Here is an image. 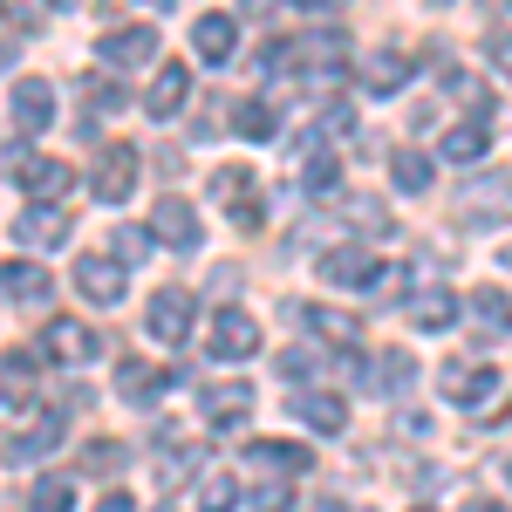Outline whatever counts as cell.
<instances>
[{
  "label": "cell",
  "mask_w": 512,
  "mask_h": 512,
  "mask_svg": "<svg viewBox=\"0 0 512 512\" xmlns=\"http://www.w3.org/2000/svg\"><path fill=\"white\" fill-rule=\"evenodd\" d=\"M362 82H369L376 96H390V89H403V82H410V62L383 48V55H369V76H362Z\"/></svg>",
  "instance_id": "29"
},
{
  "label": "cell",
  "mask_w": 512,
  "mask_h": 512,
  "mask_svg": "<svg viewBox=\"0 0 512 512\" xmlns=\"http://www.w3.org/2000/svg\"><path fill=\"white\" fill-rule=\"evenodd\" d=\"M280 0H239V14H253V21H260V14H274Z\"/></svg>",
  "instance_id": "43"
},
{
  "label": "cell",
  "mask_w": 512,
  "mask_h": 512,
  "mask_svg": "<svg viewBox=\"0 0 512 512\" xmlns=\"http://www.w3.org/2000/svg\"><path fill=\"white\" fill-rule=\"evenodd\" d=\"M506 267H512V239H506Z\"/></svg>",
  "instance_id": "48"
},
{
  "label": "cell",
  "mask_w": 512,
  "mask_h": 512,
  "mask_svg": "<svg viewBox=\"0 0 512 512\" xmlns=\"http://www.w3.org/2000/svg\"><path fill=\"white\" fill-rule=\"evenodd\" d=\"M301 7H328V0H301Z\"/></svg>",
  "instance_id": "47"
},
{
  "label": "cell",
  "mask_w": 512,
  "mask_h": 512,
  "mask_svg": "<svg viewBox=\"0 0 512 512\" xmlns=\"http://www.w3.org/2000/svg\"><path fill=\"white\" fill-rule=\"evenodd\" d=\"M158 390H164V369H151V362H123L117 369V396L123 403H151Z\"/></svg>",
  "instance_id": "24"
},
{
  "label": "cell",
  "mask_w": 512,
  "mask_h": 512,
  "mask_svg": "<svg viewBox=\"0 0 512 512\" xmlns=\"http://www.w3.org/2000/svg\"><path fill=\"white\" fill-rule=\"evenodd\" d=\"M301 512H342V506H301Z\"/></svg>",
  "instance_id": "46"
},
{
  "label": "cell",
  "mask_w": 512,
  "mask_h": 512,
  "mask_svg": "<svg viewBox=\"0 0 512 512\" xmlns=\"http://www.w3.org/2000/svg\"><path fill=\"white\" fill-rule=\"evenodd\" d=\"M335 178H342V158L335 151H315L308 158V192H335Z\"/></svg>",
  "instance_id": "37"
},
{
  "label": "cell",
  "mask_w": 512,
  "mask_h": 512,
  "mask_svg": "<svg viewBox=\"0 0 512 512\" xmlns=\"http://www.w3.org/2000/svg\"><path fill=\"white\" fill-rule=\"evenodd\" d=\"M506 212H512V185H506V178H478V185H465L458 205H451L458 226H499Z\"/></svg>",
  "instance_id": "3"
},
{
  "label": "cell",
  "mask_w": 512,
  "mask_h": 512,
  "mask_svg": "<svg viewBox=\"0 0 512 512\" xmlns=\"http://www.w3.org/2000/svg\"><path fill=\"white\" fill-rule=\"evenodd\" d=\"M123 274L130 267H117V260H103V253H89V260H76V287L96 301V308H117L123 301Z\"/></svg>",
  "instance_id": "12"
},
{
  "label": "cell",
  "mask_w": 512,
  "mask_h": 512,
  "mask_svg": "<svg viewBox=\"0 0 512 512\" xmlns=\"http://www.w3.org/2000/svg\"><path fill=\"white\" fill-rule=\"evenodd\" d=\"M390 178H396V192H431V158L410 151V144H396L390 151Z\"/></svg>",
  "instance_id": "23"
},
{
  "label": "cell",
  "mask_w": 512,
  "mask_h": 512,
  "mask_svg": "<svg viewBox=\"0 0 512 512\" xmlns=\"http://www.w3.org/2000/svg\"><path fill=\"white\" fill-rule=\"evenodd\" d=\"M41 349L55 355V362H96V355L110 349L89 321H48V335H41Z\"/></svg>",
  "instance_id": "6"
},
{
  "label": "cell",
  "mask_w": 512,
  "mask_h": 512,
  "mask_svg": "<svg viewBox=\"0 0 512 512\" xmlns=\"http://www.w3.org/2000/svg\"><path fill=\"white\" fill-rule=\"evenodd\" d=\"M28 383H35V355H7L0 362V396L14 403V396H28Z\"/></svg>",
  "instance_id": "32"
},
{
  "label": "cell",
  "mask_w": 512,
  "mask_h": 512,
  "mask_svg": "<svg viewBox=\"0 0 512 512\" xmlns=\"http://www.w3.org/2000/svg\"><path fill=\"white\" fill-rule=\"evenodd\" d=\"M437 383H444L451 403H465V410L485 417V410H492V396H499V369H485V362H444V376H437Z\"/></svg>",
  "instance_id": "2"
},
{
  "label": "cell",
  "mask_w": 512,
  "mask_h": 512,
  "mask_svg": "<svg viewBox=\"0 0 512 512\" xmlns=\"http://www.w3.org/2000/svg\"><path fill=\"white\" fill-rule=\"evenodd\" d=\"M403 315H410V328H451L458 301H451V287H424L417 301H403Z\"/></svg>",
  "instance_id": "18"
},
{
  "label": "cell",
  "mask_w": 512,
  "mask_h": 512,
  "mask_svg": "<svg viewBox=\"0 0 512 512\" xmlns=\"http://www.w3.org/2000/svg\"><path fill=\"white\" fill-rule=\"evenodd\" d=\"M492 62H499V76L512 82V35H492Z\"/></svg>",
  "instance_id": "41"
},
{
  "label": "cell",
  "mask_w": 512,
  "mask_h": 512,
  "mask_svg": "<svg viewBox=\"0 0 512 512\" xmlns=\"http://www.w3.org/2000/svg\"><path fill=\"white\" fill-rule=\"evenodd\" d=\"M185 103H192V69H185V62H171V69H164V76L151 82V96H144V110H151L158 123H171L178 110H185Z\"/></svg>",
  "instance_id": "14"
},
{
  "label": "cell",
  "mask_w": 512,
  "mask_h": 512,
  "mask_svg": "<svg viewBox=\"0 0 512 512\" xmlns=\"http://www.w3.org/2000/svg\"><path fill=\"white\" fill-rule=\"evenodd\" d=\"M151 239H158V246H178V253H192V246H198V212L178 192L158 198V212H151Z\"/></svg>",
  "instance_id": "8"
},
{
  "label": "cell",
  "mask_w": 512,
  "mask_h": 512,
  "mask_svg": "<svg viewBox=\"0 0 512 512\" xmlns=\"http://www.w3.org/2000/svg\"><path fill=\"white\" fill-rule=\"evenodd\" d=\"M294 417L315 424V431H342V424H349V403H335L328 390H301L294 396Z\"/></svg>",
  "instance_id": "19"
},
{
  "label": "cell",
  "mask_w": 512,
  "mask_h": 512,
  "mask_svg": "<svg viewBox=\"0 0 512 512\" xmlns=\"http://www.w3.org/2000/svg\"><path fill=\"white\" fill-rule=\"evenodd\" d=\"M192 48H198V62H233V48H239L233 14H198L192 21Z\"/></svg>",
  "instance_id": "13"
},
{
  "label": "cell",
  "mask_w": 512,
  "mask_h": 512,
  "mask_svg": "<svg viewBox=\"0 0 512 512\" xmlns=\"http://www.w3.org/2000/svg\"><path fill=\"white\" fill-rule=\"evenodd\" d=\"M444 89H451L465 110H485V103H492V89H485L478 76H465V69H451V76H444Z\"/></svg>",
  "instance_id": "35"
},
{
  "label": "cell",
  "mask_w": 512,
  "mask_h": 512,
  "mask_svg": "<svg viewBox=\"0 0 512 512\" xmlns=\"http://www.w3.org/2000/svg\"><path fill=\"white\" fill-rule=\"evenodd\" d=\"M465 512H506V506H492V499H472V506H465Z\"/></svg>",
  "instance_id": "44"
},
{
  "label": "cell",
  "mask_w": 512,
  "mask_h": 512,
  "mask_svg": "<svg viewBox=\"0 0 512 512\" xmlns=\"http://www.w3.org/2000/svg\"><path fill=\"white\" fill-rule=\"evenodd\" d=\"M342 219H349L362 239H383V233H390V205H383V198H349V205H342Z\"/></svg>",
  "instance_id": "26"
},
{
  "label": "cell",
  "mask_w": 512,
  "mask_h": 512,
  "mask_svg": "<svg viewBox=\"0 0 512 512\" xmlns=\"http://www.w3.org/2000/svg\"><path fill=\"white\" fill-rule=\"evenodd\" d=\"M212 355H219V362L260 355V321L246 315V308H219V315H212Z\"/></svg>",
  "instance_id": "4"
},
{
  "label": "cell",
  "mask_w": 512,
  "mask_h": 512,
  "mask_svg": "<svg viewBox=\"0 0 512 512\" xmlns=\"http://www.w3.org/2000/svg\"><path fill=\"white\" fill-rule=\"evenodd\" d=\"M472 321H478V335H499V328H512V301L492 294V287H478L472 294Z\"/></svg>",
  "instance_id": "27"
},
{
  "label": "cell",
  "mask_w": 512,
  "mask_h": 512,
  "mask_svg": "<svg viewBox=\"0 0 512 512\" xmlns=\"http://www.w3.org/2000/svg\"><path fill=\"white\" fill-rule=\"evenodd\" d=\"M144 321H151V335H158L164 349H178V342L192 335V321H198V294L192 287H158L151 308H144Z\"/></svg>",
  "instance_id": "1"
},
{
  "label": "cell",
  "mask_w": 512,
  "mask_h": 512,
  "mask_svg": "<svg viewBox=\"0 0 512 512\" xmlns=\"http://www.w3.org/2000/svg\"><path fill=\"white\" fill-rule=\"evenodd\" d=\"M321 280L328 287H369L376 280V260L362 246H335V253H321Z\"/></svg>",
  "instance_id": "15"
},
{
  "label": "cell",
  "mask_w": 512,
  "mask_h": 512,
  "mask_svg": "<svg viewBox=\"0 0 512 512\" xmlns=\"http://www.w3.org/2000/svg\"><path fill=\"white\" fill-rule=\"evenodd\" d=\"M7 14H21V21H48V0H0Z\"/></svg>",
  "instance_id": "40"
},
{
  "label": "cell",
  "mask_w": 512,
  "mask_h": 512,
  "mask_svg": "<svg viewBox=\"0 0 512 512\" xmlns=\"http://www.w3.org/2000/svg\"><path fill=\"white\" fill-rule=\"evenodd\" d=\"M69 205H28L21 219H14V239H28V246H69Z\"/></svg>",
  "instance_id": "11"
},
{
  "label": "cell",
  "mask_w": 512,
  "mask_h": 512,
  "mask_svg": "<svg viewBox=\"0 0 512 512\" xmlns=\"http://www.w3.org/2000/svg\"><path fill=\"white\" fill-rule=\"evenodd\" d=\"M21 178H28V192H35V198H55L62 185H69V164H62V158H35Z\"/></svg>",
  "instance_id": "31"
},
{
  "label": "cell",
  "mask_w": 512,
  "mask_h": 512,
  "mask_svg": "<svg viewBox=\"0 0 512 512\" xmlns=\"http://www.w3.org/2000/svg\"><path fill=\"white\" fill-rule=\"evenodd\" d=\"M28 512H76V478L69 472H41L28 492Z\"/></svg>",
  "instance_id": "21"
},
{
  "label": "cell",
  "mask_w": 512,
  "mask_h": 512,
  "mask_svg": "<svg viewBox=\"0 0 512 512\" xmlns=\"http://www.w3.org/2000/svg\"><path fill=\"white\" fill-rule=\"evenodd\" d=\"M28 164H35V151H28V144H7V151H0V171H7V178H21Z\"/></svg>",
  "instance_id": "39"
},
{
  "label": "cell",
  "mask_w": 512,
  "mask_h": 512,
  "mask_svg": "<svg viewBox=\"0 0 512 512\" xmlns=\"http://www.w3.org/2000/svg\"><path fill=\"white\" fill-rule=\"evenodd\" d=\"M212 192H219L226 212H233L239 233H260V198H253V171H246V164H226V171L212 178Z\"/></svg>",
  "instance_id": "5"
},
{
  "label": "cell",
  "mask_w": 512,
  "mask_h": 512,
  "mask_svg": "<svg viewBox=\"0 0 512 512\" xmlns=\"http://www.w3.org/2000/svg\"><path fill=\"white\" fill-rule=\"evenodd\" d=\"M376 383H383V390H410V383H417V362H410V355H383V362H376Z\"/></svg>",
  "instance_id": "36"
},
{
  "label": "cell",
  "mask_w": 512,
  "mask_h": 512,
  "mask_svg": "<svg viewBox=\"0 0 512 512\" xmlns=\"http://www.w3.org/2000/svg\"><path fill=\"white\" fill-rule=\"evenodd\" d=\"M7 62H14V41H0V69H7Z\"/></svg>",
  "instance_id": "45"
},
{
  "label": "cell",
  "mask_w": 512,
  "mask_h": 512,
  "mask_svg": "<svg viewBox=\"0 0 512 512\" xmlns=\"http://www.w3.org/2000/svg\"><path fill=\"white\" fill-rule=\"evenodd\" d=\"M246 410H253V383H212L205 390V417L212 424H239Z\"/></svg>",
  "instance_id": "20"
},
{
  "label": "cell",
  "mask_w": 512,
  "mask_h": 512,
  "mask_svg": "<svg viewBox=\"0 0 512 512\" xmlns=\"http://www.w3.org/2000/svg\"><path fill=\"white\" fill-rule=\"evenodd\" d=\"M253 506H260V512H294V485H287V478L260 485V492H253Z\"/></svg>",
  "instance_id": "38"
},
{
  "label": "cell",
  "mask_w": 512,
  "mask_h": 512,
  "mask_svg": "<svg viewBox=\"0 0 512 512\" xmlns=\"http://www.w3.org/2000/svg\"><path fill=\"white\" fill-rule=\"evenodd\" d=\"M233 130L253 137V144H267V137H274V110H267L260 96H246V103H233Z\"/></svg>",
  "instance_id": "28"
},
{
  "label": "cell",
  "mask_w": 512,
  "mask_h": 512,
  "mask_svg": "<svg viewBox=\"0 0 512 512\" xmlns=\"http://www.w3.org/2000/svg\"><path fill=\"white\" fill-rule=\"evenodd\" d=\"M96 55H103L110 69H144V62L158 55V28H110V35L96 41Z\"/></svg>",
  "instance_id": "9"
},
{
  "label": "cell",
  "mask_w": 512,
  "mask_h": 512,
  "mask_svg": "<svg viewBox=\"0 0 512 512\" xmlns=\"http://www.w3.org/2000/svg\"><path fill=\"white\" fill-rule=\"evenodd\" d=\"M308 328H315L321 342H335V349H355L362 342V321L342 315V308H308Z\"/></svg>",
  "instance_id": "22"
},
{
  "label": "cell",
  "mask_w": 512,
  "mask_h": 512,
  "mask_svg": "<svg viewBox=\"0 0 512 512\" xmlns=\"http://www.w3.org/2000/svg\"><path fill=\"white\" fill-rule=\"evenodd\" d=\"M246 492H239V478L233 472H212L205 485H198V512H233Z\"/></svg>",
  "instance_id": "30"
},
{
  "label": "cell",
  "mask_w": 512,
  "mask_h": 512,
  "mask_svg": "<svg viewBox=\"0 0 512 512\" xmlns=\"http://www.w3.org/2000/svg\"><path fill=\"white\" fill-rule=\"evenodd\" d=\"M96 512H137V499H130V492H110V499H103Z\"/></svg>",
  "instance_id": "42"
},
{
  "label": "cell",
  "mask_w": 512,
  "mask_h": 512,
  "mask_svg": "<svg viewBox=\"0 0 512 512\" xmlns=\"http://www.w3.org/2000/svg\"><path fill=\"white\" fill-rule=\"evenodd\" d=\"M451 164H472V158H485L492 151V130H478V123H458V130H444V144H437Z\"/></svg>",
  "instance_id": "25"
},
{
  "label": "cell",
  "mask_w": 512,
  "mask_h": 512,
  "mask_svg": "<svg viewBox=\"0 0 512 512\" xmlns=\"http://www.w3.org/2000/svg\"><path fill=\"white\" fill-rule=\"evenodd\" d=\"M246 458H260V465H267L274 478H301L308 465H315V451H308V444H287V437H260Z\"/></svg>",
  "instance_id": "16"
},
{
  "label": "cell",
  "mask_w": 512,
  "mask_h": 512,
  "mask_svg": "<svg viewBox=\"0 0 512 512\" xmlns=\"http://www.w3.org/2000/svg\"><path fill=\"white\" fill-rule=\"evenodd\" d=\"M48 287H55V280L41 274L35 260H7V267H0V294H7V301H48Z\"/></svg>",
  "instance_id": "17"
},
{
  "label": "cell",
  "mask_w": 512,
  "mask_h": 512,
  "mask_svg": "<svg viewBox=\"0 0 512 512\" xmlns=\"http://www.w3.org/2000/svg\"><path fill=\"white\" fill-rule=\"evenodd\" d=\"M137 192V151L130 144H103V158H96V198H130Z\"/></svg>",
  "instance_id": "10"
},
{
  "label": "cell",
  "mask_w": 512,
  "mask_h": 512,
  "mask_svg": "<svg viewBox=\"0 0 512 512\" xmlns=\"http://www.w3.org/2000/svg\"><path fill=\"white\" fill-rule=\"evenodd\" d=\"M144 253H151V233H137V226H117V233H110V260H117V267H137Z\"/></svg>",
  "instance_id": "33"
},
{
  "label": "cell",
  "mask_w": 512,
  "mask_h": 512,
  "mask_svg": "<svg viewBox=\"0 0 512 512\" xmlns=\"http://www.w3.org/2000/svg\"><path fill=\"white\" fill-rule=\"evenodd\" d=\"M48 117H55V82L48 76H21L14 82V130L35 137V130H48Z\"/></svg>",
  "instance_id": "7"
},
{
  "label": "cell",
  "mask_w": 512,
  "mask_h": 512,
  "mask_svg": "<svg viewBox=\"0 0 512 512\" xmlns=\"http://www.w3.org/2000/svg\"><path fill=\"white\" fill-rule=\"evenodd\" d=\"M117 465H123V444H110V437H96V444L82 451V472H89V478H110Z\"/></svg>",
  "instance_id": "34"
}]
</instances>
